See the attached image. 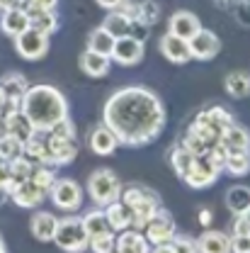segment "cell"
I'll list each match as a JSON object with an SVG mask.
<instances>
[{"label":"cell","instance_id":"6da1fadb","mask_svg":"<svg viewBox=\"0 0 250 253\" xmlns=\"http://www.w3.org/2000/svg\"><path fill=\"white\" fill-rule=\"evenodd\" d=\"M163 100L146 85H126L107 97L102 122L109 126L122 146L141 149L158 139L165 126Z\"/></svg>","mask_w":250,"mask_h":253},{"label":"cell","instance_id":"7a4b0ae2","mask_svg":"<svg viewBox=\"0 0 250 253\" xmlns=\"http://www.w3.org/2000/svg\"><path fill=\"white\" fill-rule=\"evenodd\" d=\"M20 110L36 131H49L54 125L68 117V100L54 85H30L22 95Z\"/></svg>","mask_w":250,"mask_h":253},{"label":"cell","instance_id":"3957f363","mask_svg":"<svg viewBox=\"0 0 250 253\" xmlns=\"http://www.w3.org/2000/svg\"><path fill=\"white\" fill-rule=\"evenodd\" d=\"M226 156L228 154H226V149L221 144L212 146V151H207V154H197V156L192 158V163H189L187 173L182 175V180L194 190L214 185L216 178L223 173V161H226Z\"/></svg>","mask_w":250,"mask_h":253},{"label":"cell","instance_id":"277c9868","mask_svg":"<svg viewBox=\"0 0 250 253\" xmlns=\"http://www.w3.org/2000/svg\"><path fill=\"white\" fill-rule=\"evenodd\" d=\"M122 200L134 212V229H141V231H143L146 221L160 210V197L151 188H143V185L122 188Z\"/></svg>","mask_w":250,"mask_h":253},{"label":"cell","instance_id":"5b68a950","mask_svg":"<svg viewBox=\"0 0 250 253\" xmlns=\"http://www.w3.org/2000/svg\"><path fill=\"white\" fill-rule=\"evenodd\" d=\"M88 195L97 207H107L109 202L122 197V180L109 168H97L88 175Z\"/></svg>","mask_w":250,"mask_h":253},{"label":"cell","instance_id":"8992f818","mask_svg":"<svg viewBox=\"0 0 250 253\" xmlns=\"http://www.w3.org/2000/svg\"><path fill=\"white\" fill-rule=\"evenodd\" d=\"M88 231H85V224H83V217H75L68 214L59 219L56 224V234H54V244L61 249V251H68V253H78V251H85L88 249Z\"/></svg>","mask_w":250,"mask_h":253},{"label":"cell","instance_id":"52a82bcc","mask_svg":"<svg viewBox=\"0 0 250 253\" xmlns=\"http://www.w3.org/2000/svg\"><path fill=\"white\" fill-rule=\"evenodd\" d=\"M49 197H51V202L59 210L73 214V212H78L83 207V197L85 195H83V188L73 178H56L54 185L49 188Z\"/></svg>","mask_w":250,"mask_h":253},{"label":"cell","instance_id":"ba28073f","mask_svg":"<svg viewBox=\"0 0 250 253\" xmlns=\"http://www.w3.org/2000/svg\"><path fill=\"white\" fill-rule=\"evenodd\" d=\"M49 42H51V34L27 27L25 32H20L15 37V49L25 61H39L49 54Z\"/></svg>","mask_w":250,"mask_h":253},{"label":"cell","instance_id":"9c48e42d","mask_svg":"<svg viewBox=\"0 0 250 253\" xmlns=\"http://www.w3.org/2000/svg\"><path fill=\"white\" fill-rule=\"evenodd\" d=\"M175 234H178V231H175V221H173V217H170L163 207H160L156 214L146 221V226H143V236L148 239V244H151L153 251L160 249V246H165V244H170Z\"/></svg>","mask_w":250,"mask_h":253},{"label":"cell","instance_id":"30bf717a","mask_svg":"<svg viewBox=\"0 0 250 253\" xmlns=\"http://www.w3.org/2000/svg\"><path fill=\"white\" fill-rule=\"evenodd\" d=\"M41 136H44V146H46V163L59 168V166H66L78 156L75 139H61L51 131H41Z\"/></svg>","mask_w":250,"mask_h":253},{"label":"cell","instance_id":"8fae6325","mask_svg":"<svg viewBox=\"0 0 250 253\" xmlns=\"http://www.w3.org/2000/svg\"><path fill=\"white\" fill-rule=\"evenodd\" d=\"M112 61L119 66H136L143 61V39L124 34L114 39V49H112Z\"/></svg>","mask_w":250,"mask_h":253},{"label":"cell","instance_id":"7c38bea8","mask_svg":"<svg viewBox=\"0 0 250 253\" xmlns=\"http://www.w3.org/2000/svg\"><path fill=\"white\" fill-rule=\"evenodd\" d=\"M46 197H49V192L41 188V185H36L32 178L17 183V185H12V190H10V200H12L17 207H22V210H34V207H39Z\"/></svg>","mask_w":250,"mask_h":253},{"label":"cell","instance_id":"4fadbf2b","mask_svg":"<svg viewBox=\"0 0 250 253\" xmlns=\"http://www.w3.org/2000/svg\"><path fill=\"white\" fill-rule=\"evenodd\" d=\"M219 51H221V39L214 32L204 30V27L189 39V54L197 61H212Z\"/></svg>","mask_w":250,"mask_h":253},{"label":"cell","instance_id":"5bb4252c","mask_svg":"<svg viewBox=\"0 0 250 253\" xmlns=\"http://www.w3.org/2000/svg\"><path fill=\"white\" fill-rule=\"evenodd\" d=\"M27 27H30V15H27V7L25 5L15 2V5H10V7L2 10V15H0V30L5 32L7 37L15 39L20 32H25Z\"/></svg>","mask_w":250,"mask_h":253},{"label":"cell","instance_id":"9a60e30c","mask_svg":"<svg viewBox=\"0 0 250 253\" xmlns=\"http://www.w3.org/2000/svg\"><path fill=\"white\" fill-rule=\"evenodd\" d=\"M160 54L168 59L170 63H187L192 59V54H189V42L187 39H180V37H175V34H170V32H165L163 37H160Z\"/></svg>","mask_w":250,"mask_h":253},{"label":"cell","instance_id":"2e32d148","mask_svg":"<svg viewBox=\"0 0 250 253\" xmlns=\"http://www.w3.org/2000/svg\"><path fill=\"white\" fill-rule=\"evenodd\" d=\"M0 85H2L5 93H7V105H5L2 115L10 112V110H20L22 95L27 93V88H30L27 78H25L22 73H5V76L0 78Z\"/></svg>","mask_w":250,"mask_h":253},{"label":"cell","instance_id":"e0dca14e","mask_svg":"<svg viewBox=\"0 0 250 253\" xmlns=\"http://www.w3.org/2000/svg\"><path fill=\"white\" fill-rule=\"evenodd\" d=\"M219 144L226 149V154H246L250 151V131L241 125H228L221 134Z\"/></svg>","mask_w":250,"mask_h":253},{"label":"cell","instance_id":"ac0fdd59","mask_svg":"<svg viewBox=\"0 0 250 253\" xmlns=\"http://www.w3.org/2000/svg\"><path fill=\"white\" fill-rule=\"evenodd\" d=\"M199 30H202V22H199V17H197L194 12L178 10V12L170 15V25H168V32H170V34H175V37L189 42Z\"/></svg>","mask_w":250,"mask_h":253},{"label":"cell","instance_id":"d6986e66","mask_svg":"<svg viewBox=\"0 0 250 253\" xmlns=\"http://www.w3.org/2000/svg\"><path fill=\"white\" fill-rule=\"evenodd\" d=\"M117 146H122L119 139H117V134L105 122L97 125L90 131V149H93V154H97V156H112L117 151Z\"/></svg>","mask_w":250,"mask_h":253},{"label":"cell","instance_id":"ffe728a7","mask_svg":"<svg viewBox=\"0 0 250 253\" xmlns=\"http://www.w3.org/2000/svg\"><path fill=\"white\" fill-rule=\"evenodd\" d=\"M114 251L119 253H148L153 251L148 239L143 236L141 229H124V231H117V244H114Z\"/></svg>","mask_w":250,"mask_h":253},{"label":"cell","instance_id":"44dd1931","mask_svg":"<svg viewBox=\"0 0 250 253\" xmlns=\"http://www.w3.org/2000/svg\"><path fill=\"white\" fill-rule=\"evenodd\" d=\"M194 122L202 125V126H207L212 134H216V136L221 139L223 129H226L228 125H233V117H231V112L223 110V107H209V110L199 112V115L194 117Z\"/></svg>","mask_w":250,"mask_h":253},{"label":"cell","instance_id":"7402d4cb","mask_svg":"<svg viewBox=\"0 0 250 253\" xmlns=\"http://www.w3.org/2000/svg\"><path fill=\"white\" fill-rule=\"evenodd\" d=\"M78 66H80V71H83L85 76H90V78H102V76L109 73L112 59L105 56V54H97L93 49H85V51L80 54V59H78Z\"/></svg>","mask_w":250,"mask_h":253},{"label":"cell","instance_id":"603a6c76","mask_svg":"<svg viewBox=\"0 0 250 253\" xmlns=\"http://www.w3.org/2000/svg\"><path fill=\"white\" fill-rule=\"evenodd\" d=\"M105 214H107V219H109L112 231L134 229V212H131V207L126 205L122 197H119V200H114V202H109V205L105 207Z\"/></svg>","mask_w":250,"mask_h":253},{"label":"cell","instance_id":"cb8c5ba5","mask_svg":"<svg viewBox=\"0 0 250 253\" xmlns=\"http://www.w3.org/2000/svg\"><path fill=\"white\" fill-rule=\"evenodd\" d=\"M197 251L202 253H228L231 251V236L226 231H216V229H209L197 239Z\"/></svg>","mask_w":250,"mask_h":253},{"label":"cell","instance_id":"d4e9b609","mask_svg":"<svg viewBox=\"0 0 250 253\" xmlns=\"http://www.w3.org/2000/svg\"><path fill=\"white\" fill-rule=\"evenodd\" d=\"M34 131H36V129L32 126V122L25 117L22 110H10V112H5V134H10V136H15V139H20V141L25 144Z\"/></svg>","mask_w":250,"mask_h":253},{"label":"cell","instance_id":"484cf974","mask_svg":"<svg viewBox=\"0 0 250 253\" xmlns=\"http://www.w3.org/2000/svg\"><path fill=\"white\" fill-rule=\"evenodd\" d=\"M30 15V27L41 30L46 34H54L59 30V12L56 7H27Z\"/></svg>","mask_w":250,"mask_h":253},{"label":"cell","instance_id":"4316f807","mask_svg":"<svg viewBox=\"0 0 250 253\" xmlns=\"http://www.w3.org/2000/svg\"><path fill=\"white\" fill-rule=\"evenodd\" d=\"M56 224H59V217H54L51 212H36L30 219L32 236H34L36 241H54Z\"/></svg>","mask_w":250,"mask_h":253},{"label":"cell","instance_id":"83f0119b","mask_svg":"<svg viewBox=\"0 0 250 253\" xmlns=\"http://www.w3.org/2000/svg\"><path fill=\"white\" fill-rule=\"evenodd\" d=\"M83 224H85V231H88L90 239H93V236H100V234L112 231L109 219H107V214H105V207H95V210H90V212H85V214H83Z\"/></svg>","mask_w":250,"mask_h":253},{"label":"cell","instance_id":"f1b7e54d","mask_svg":"<svg viewBox=\"0 0 250 253\" xmlns=\"http://www.w3.org/2000/svg\"><path fill=\"white\" fill-rule=\"evenodd\" d=\"M223 85H226V93L231 95V97L243 100V97L250 95V73H246V71H233V73L226 76Z\"/></svg>","mask_w":250,"mask_h":253},{"label":"cell","instance_id":"f546056e","mask_svg":"<svg viewBox=\"0 0 250 253\" xmlns=\"http://www.w3.org/2000/svg\"><path fill=\"white\" fill-rule=\"evenodd\" d=\"M114 34L112 32H107L102 25L97 27V30L90 32V37H88V49H93L97 54H105V56H109L112 59V49H114Z\"/></svg>","mask_w":250,"mask_h":253},{"label":"cell","instance_id":"4dcf8cb0","mask_svg":"<svg viewBox=\"0 0 250 253\" xmlns=\"http://www.w3.org/2000/svg\"><path fill=\"white\" fill-rule=\"evenodd\" d=\"M226 207L233 214H243L250 207V188L248 185H233L226 192Z\"/></svg>","mask_w":250,"mask_h":253},{"label":"cell","instance_id":"1f68e13d","mask_svg":"<svg viewBox=\"0 0 250 253\" xmlns=\"http://www.w3.org/2000/svg\"><path fill=\"white\" fill-rule=\"evenodd\" d=\"M223 173H228L231 178H243L250 173V151L246 154H228L223 161Z\"/></svg>","mask_w":250,"mask_h":253},{"label":"cell","instance_id":"d6a6232c","mask_svg":"<svg viewBox=\"0 0 250 253\" xmlns=\"http://www.w3.org/2000/svg\"><path fill=\"white\" fill-rule=\"evenodd\" d=\"M32 168H34V163H32L27 156L12 158V161H10V190H12V185L27 180L32 175ZM10 190H7V195H10Z\"/></svg>","mask_w":250,"mask_h":253},{"label":"cell","instance_id":"836d02e7","mask_svg":"<svg viewBox=\"0 0 250 253\" xmlns=\"http://www.w3.org/2000/svg\"><path fill=\"white\" fill-rule=\"evenodd\" d=\"M102 27L107 32H112L114 37H124V34H131V22L126 20L119 10H109L107 17L102 20Z\"/></svg>","mask_w":250,"mask_h":253},{"label":"cell","instance_id":"e575fe53","mask_svg":"<svg viewBox=\"0 0 250 253\" xmlns=\"http://www.w3.org/2000/svg\"><path fill=\"white\" fill-rule=\"evenodd\" d=\"M192 158H194V154H192L189 149H185L182 144H178V146L170 151V166H173V170L178 173V178H182V175L187 173Z\"/></svg>","mask_w":250,"mask_h":253},{"label":"cell","instance_id":"d590c367","mask_svg":"<svg viewBox=\"0 0 250 253\" xmlns=\"http://www.w3.org/2000/svg\"><path fill=\"white\" fill-rule=\"evenodd\" d=\"M160 253H194L197 251V239H189V236H182V234H175L170 244L156 249Z\"/></svg>","mask_w":250,"mask_h":253},{"label":"cell","instance_id":"8d00e7d4","mask_svg":"<svg viewBox=\"0 0 250 253\" xmlns=\"http://www.w3.org/2000/svg\"><path fill=\"white\" fill-rule=\"evenodd\" d=\"M160 20V5L156 0H141L139 2V22L143 27H153Z\"/></svg>","mask_w":250,"mask_h":253},{"label":"cell","instance_id":"74e56055","mask_svg":"<svg viewBox=\"0 0 250 253\" xmlns=\"http://www.w3.org/2000/svg\"><path fill=\"white\" fill-rule=\"evenodd\" d=\"M114 244H117V231H107V234L93 236L88 241V249H93L95 253H112L114 251Z\"/></svg>","mask_w":250,"mask_h":253},{"label":"cell","instance_id":"f35d334b","mask_svg":"<svg viewBox=\"0 0 250 253\" xmlns=\"http://www.w3.org/2000/svg\"><path fill=\"white\" fill-rule=\"evenodd\" d=\"M49 131H51V134H56V136H61V139H75V125L71 122V117L61 120L59 125L51 126Z\"/></svg>","mask_w":250,"mask_h":253},{"label":"cell","instance_id":"ab89813d","mask_svg":"<svg viewBox=\"0 0 250 253\" xmlns=\"http://www.w3.org/2000/svg\"><path fill=\"white\" fill-rule=\"evenodd\" d=\"M114 10H119L131 25H134V22H139V2H134V0H124V2H122L119 7H114Z\"/></svg>","mask_w":250,"mask_h":253},{"label":"cell","instance_id":"60d3db41","mask_svg":"<svg viewBox=\"0 0 250 253\" xmlns=\"http://www.w3.org/2000/svg\"><path fill=\"white\" fill-rule=\"evenodd\" d=\"M233 234H250V207H248V212L236 214V221H233Z\"/></svg>","mask_w":250,"mask_h":253},{"label":"cell","instance_id":"b9f144b4","mask_svg":"<svg viewBox=\"0 0 250 253\" xmlns=\"http://www.w3.org/2000/svg\"><path fill=\"white\" fill-rule=\"evenodd\" d=\"M236 17H238V22H241V25L250 27V0H241V2H238Z\"/></svg>","mask_w":250,"mask_h":253},{"label":"cell","instance_id":"7bdbcfd3","mask_svg":"<svg viewBox=\"0 0 250 253\" xmlns=\"http://www.w3.org/2000/svg\"><path fill=\"white\" fill-rule=\"evenodd\" d=\"M0 188L10 190V161H0Z\"/></svg>","mask_w":250,"mask_h":253},{"label":"cell","instance_id":"ee69618b","mask_svg":"<svg viewBox=\"0 0 250 253\" xmlns=\"http://www.w3.org/2000/svg\"><path fill=\"white\" fill-rule=\"evenodd\" d=\"M20 5H25V7H56L59 0H22Z\"/></svg>","mask_w":250,"mask_h":253},{"label":"cell","instance_id":"f6af8a7d","mask_svg":"<svg viewBox=\"0 0 250 253\" xmlns=\"http://www.w3.org/2000/svg\"><path fill=\"white\" fill-rule=\"evenodd\" d=\"M214 219V214H212V210H199V224L202 226H209Z\"/></svg>","mask_w":250,"mask_h":253},{"label":"cell","instance_id":"bcb514c9","mask_svg":"<svg viewBox=\"0 0 250 253\" xmlns=\"http://www.w3.org/2000/svg\"><path fill=\"white\" fill-rule=\"evenodd\" d=\"M100 7H105V10H114V7H119L124 0H95Z\"/></svg>","mask_w":250,"mask_h":253},{"label":"cell","instance_id":"7dc6e473","mask_svg":"<svg viewBox=\"0 0 250 253\" xmlns=\"http://www.w3.org/2000/svg\"><path fill=\"white\" fill-rule=\"evenodd\" d=\"M5 105H7V93H5V88L0 85V112L5 110Z\"/></svg>","mask_w":250,"mask_h":253},{"label":"cell","instance_id":"c3c4849f","mask_svg":"<svg viewBox=\"0 0 250 253\" xmlns=\"http://www.w3.org/2000/svg\"><path fill=\"white\" fill-rule=\"evenodd\" d=\"M15 2H20V0H0V10H5V7H10Z\"/></svg>","mask_w":250,"mask_h":253},{"label":"cell","instance_id":"681fc988","mask_svg":"<svg viewBox=\"0 0 250 253\" xmlns=\"http://www.w3.org/2000/svg\"><path fill=\"white\" fill-rule=\"evenodd\" d=\"M2 134H5V115L0 112V136H2Z\"/></svg>","mask_w":250,"mask_h":253},{"label":"cell","instance_id":"f907efd6","mask_svg":"<svg viewBox=\"0 0 250 253\" xmlns=\"http://www.w3.org/2000/svg\"><path fill=\"white\" fill-rule=\"evenodd\" d=\"M7 197H10V195H7V190H2V188H0V205H2V202H5Z\"/></svg>","mask_w":250,"mask_h":253},{"label":"cell","instance_id":"816d5d0a","mask_svg":"<svg viewBox=\"0 0 250 253\" xmlns=\"http://www.w3.org/2000/svg\"><path fill=\"white\" fill-rule=\"evenodd\" d=\"M7 249H5V244H2V239H0V253H5Z\"/></svg>","mask_w":250,"mask_h":253}]
</instances>
